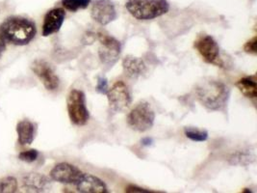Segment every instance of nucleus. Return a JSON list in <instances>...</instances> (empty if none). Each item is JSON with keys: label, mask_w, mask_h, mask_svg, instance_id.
<instances>
[{"label": "nucleus", "mask_w": 257, "mask_h": 193, "mask_svg": "<svg viewBox=\"0 0 257 193\" xmlns=\"http://www.w3.org/2000/svg\"><path fill=\"white\" fill-rule=\"evenodd\" d=\"M77 191L83 193H107L105 182L91 174L84 173L80 181L75 185Z\"/></svg>", "instance_id": "13"}, {"label": "nucleus", "mask_w": 257, "mask_h": 193, "mask_svg": "<svg viewBox=\"0 0 257 193\" xmlns=\"http://www.w3.org/2000/svg\"><path fill=\"white\" fill-rule=\"evenodd\" d=\"M83 172L76 166L70 163H59L50 172V177L53 181L66 184L76 185L83 176Z\"/></svg>", "instance_id": "10"}, {"label": "nucleus", "mask_w": 257, "mask_h": 193, "mask_svg": "<svg viewBox=\"0 0 257 193\" xmlns=\"http://www.w3.org/2000/svg\"><path fill=\"white\" fill-rule=\"evenodd\" d=\"M152 142H153V140H152V138H150V137L144 138L142 140V143H143V145H145V146H150V145H152Z\"/></svg>", "instance_id": "26"}, {"label": "nucleus", "mask_w": 257, "mask_h": 193, "mask_svg": "<svg viewBox=\"0 0 257 193\" xmlns=\"http://www.w3.org/2000/svg\"><path fill=\"white\" fill-rule=\"evenodd\" d=\"M92 0H62V5L70 12H77L86 9Z\"/></svg>", "instance_id": "18"}, {"label": "nucleus", "mask_w": 257, "mask_h": 193, "mask_svg": "<svg viewBox=\"0 0 257 193\" xmlns=\"http://www.w3.org/2000/svg\"><path fill=\"white\" fill-rule=\"evenodd\" d=\"M108 103L111 109L115 112H122L128 109L132 103V96L128 86L119 80L108 89L107 93Z\"/></svg>", "instance_id": "8"}, {"label": "nucleus", "mask_w": 257, "mask_h": 193, "mask_svg": "<svg viewBox=\"0 0 257 193\" xmlns=\"http://www.w3.org/2000/svg\"><path fill=\"white\" fill-rule=\"evenodd\" d=\"M125 192H138V193H156V191H152V190H147L145 188H141L135 185H129L128 187H126Z\"/></svg>", "instance_id": "24"}, {"label": "nucleus", "mask_w": 257, "mask_h": 193, "mask_svg": "<svg viewBox=\"0 0 257 193\" xmlns=\"http://www.w3.org/2000/svg\"><path fill=\"white\" fill-rule=\"evenodd\" d=\"M125 7L129 14L139 21H150L169 12L167 0H127Z\"/></svg>", "instance_id": "3"}, {"label": "nucleus", "mask_w": 257, "mask_h": 193, "mask_svg": "<svg viewBox=\"0 0 257 193\" xmlns=\"http://www.w3.org/2000/svg\"><path fill=\"white\" fill-rule=\"evenodd\" d=\"M199 103L212 111L224 109L230 96V91L224 83L218 80H205L196 88Z\"/></svg>", "instance_id": "2"}, {"label": "nucleus", "mask_w": 257, "mask_h": 193, "mask_svg": "<svg viewBox=\"0 0 257 193\" xmlns=\"http://www.w3.org/2000/svg\"><path fill=\"white\" fill-rule=\"evenodd\" d=\"M97 40L100 43V47L98 49V56L101 63L108 68L113 67V65L118 59L121 51L120 43L114 37L102 33L97 34Z\"/></svg>", "instance_id": "7"}, {"label": "nucleus", "mask_w": 257, "mask_h": 193, "mask_svg": "<svg viewBox=\"0 0 257 193\" xmlns=\"http://www.w3.org/2000/svg\"><path fill=\"white\" fill-rule=\"evenodd\" d=\"M91 16L100 25L111 24L117 19L115 4L111 0H95L92 6Z\"/></svg>", "instance_id": "11"}, {"label": "nucleus", "mask_w": 257, "mask_h": 193, "mask_svg": "<svg viewBox=\"0 0 257 193\" xmlns=\"http://www.w3.org/2000/svg\"><path fill=\"white\" fill-rule=\"evenodd\" d=\"M32 71L39 77L41 82L48 91L56 90L60 84L58 75L52 69L51 65L44 59H37L33 62Z\"/></svg>", "instance_id": "9"}, {"label": "nucleus", "mask_w": 257, "mask_h": 193, "mask_svg": "<svg viewBox=\"0 0 257 193\" xmlns=\"http://www.w3.org/2000/svg\"><path fill=\"white\" fill-rule=\"evenodd\" d=\"M155 114L148 102H141L129 112L127 124L129 127L139 133L151 130L154 124Z\"/></svg>", "instance_id": "4"}, {"label": "nucleus", "mask_w": 257, "mask_h": 193, "mask_svg": "<svg viewBox=\"0 0 257 193\" xmlns=\"http://www.w3.org/2000/svg\"><path fill=\"white\" fill-rule=\"evenodd\" d=\"M18 191V181L14 177H6L0 181V192L14 193Z\"/></svg>", "instance_id": "20"}, {"label": "nucleus", "mask_w": 257, "mask_h": 193, "mask_svg": "<svg viewBox=\"0 0 257 193\" xmlns=\"http://www.w3.org/2000/svg\"><path fill=\"white\" fill-rule=\"evenodd\" d=\"M6 42L16 46H26L36 36L37 28L34 22L23 17H10L0 26Z\"/></svg>", "instance_id": "1"}, {"label": "nucleus", "mask_w": 257, "mask_h": 193, "mask_svg": "<svg viewBox=\"0 0 257 193\" xmlns=\"http://www.w3.org/2000/svg\"><path fill=\"white\" fill-rule=\"evenodd\" d=\"M194 47L205 62L218 67L223 66L220 54V47L213 37L207 34L199 35L195 41Z\"/></svg>", "instance_id": "6"}, {"label": "nucleus", "mask_w": 257, "mask_h": 193, "mask_svg": "<svg viewBox=\"0 0 257 193\" xmlns=\"http://www.w3.org/2000/svg\"><path fill=\"white\" fill-rule=\"evenodd\" d=\"M67 108L69 117L72 124L84 126L88 123L90 113L86 106L85 94L77 89H72L67 99Z\"/></svg>", "instance_id": "5"}, {"label": "nucleus", "mask_w": 257, "mask_h": 193, "mask_svg": "<svg viewBox=\"0 0 257 193\" xmlns=\"http://www.w3.org/2000/svg\"><path fill=\"white\" fill-rule=\"evenodd\" d=\"M244 50L247 53L250 54H256L257 52V38L253 37L251 40H249L248 42L245 43Z\"/></svg>", "instance_id": "22"}, {"label": "nucleus", "mask_w": 257, "mask_h": 193, "mask_svg": "<svg viewBox=\"0 0 257 193\" xmlns=\"http://www.w3.org/2000/svg\"><path fill=\"white\" fill-rule=\"evenodd\" d=\"M184 133L187 138L195 142H203V141H206L208 138V132L199 130L196 128H191V127L185 128Z\"/></svg>", "instance_id": "19"}, {"label": "nucleus", "mask_w": 257, "mask_h": 193, "mask_svg": "<svg viewBox=\"0 0 257 193\" xmlns=\"http://www.w3.org/2000/svg\"><path fill=\"white\" fill-rule=\"evenodd\" d=\"M39 157V152L35 150V149H31V150H28V151H24L22 152L20 155H19V158L23 161L25 162H33L35 161L36 159Z\"/></svg>", "instance_id": "21"}, {"label": "nucleus", "mask_w": 257, "mask_h": 193, "mask_svg": "<svg viewBox=\"0 0 257 193\" xmlns=\"http://www.w3.org/2000/svg\"><path fill=\"white\" fill-rule=\"evenodd\" d=\"M96 91L100 94H106L108 91V81L105 77L99 76L97 78V84H96Z\"/></svg>", "instance_id": "23"}, {"label": "nucleus", "mask_w": 257, "mask_h": 193, "mask_svg": "<svg viewBox=\"0 0 257 193\" xmlns=\"http://www.w3.org/2000/svg\"><path fill=\"white\" fill-rule=\"evenodd\" d=\"M236 86L244 96L248 99H256L257 83L255 76H245L236 82Z\"/></svg>", "instance_id": "17"}, {"label": "nucleus", "mask_w": 257, "mask_h": 193, "mask_svg": "<svg viewBox=\"0 0 257 193\" xmlns=\"http://www.w3.org/2000/svg\"><path fill=\"white\" fill-rule=\"evenodd\" d=\"M66 12L62 8H54L46 14L43 24V36L48 37L60 31L65 22Z\"/></svg>", "instance_id": "12"}, {"label": "nucleus", "mask_w": 257, "mask_h": 193, "mask_svg": "<svg viewBox=\"0 0 257 193\" xmlns=\"http://www.w3.org/2000/svg\"><path fill=\"white\" fill-rule=\"evenodd\" d=\"M5 49H6V40H5V38L2 35L1 29H0V58H1L2 54L4 53Z\"/></svg>", "instance_id": "25"}, {"label": "nucleus", "mask_w": 257, "mask_h": 193, "mask_svg": "<svg viewBox=\"0 0 257 193\" xmlns=\"http://www.w3.org/2000/svg\"><path fill=\"white\" fill-rule=\"evenodd\" d=\"M23 182L27 191L43 192L47 188L50 181L46 176L42 174L30 173L24 177Z\"/></svg>", "instance_id": "15"}, {"label": "nucleus", "mask_w": 257, "mask_h": 193, "mask_svg": "<svg viewBox=\"0 0 257 193\" xmlns=\"http://www.w3.org/2000/svg\"><path fill=\"white\" fill-rule=\"evenodd\" d=\"M35 126L32 122L28 120H23L17 125V133L19 136L20 144L30 145L35 138Z\"/></svg>", "instance_id": "16"}, {"label": "nucleus", "mask_w": 257, "mask_h": 193, "mask_svg": "<svg viewBox=\"0 0 257 193\" xmlns=\"http://www.w3.org/2000/svg\"><path fill=\"white\" fill-rule=\"evenodd\" d=\"M122 69L130 78H138L147 72V65L139 57L128 55L122 61Z\"/></svg>", "instance_id": "14"}]
</instances>
